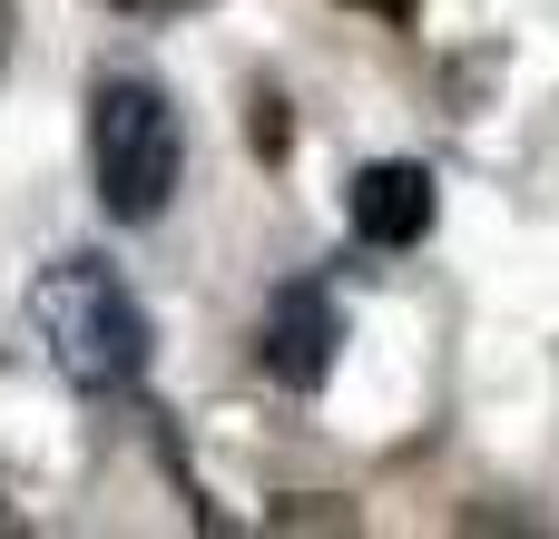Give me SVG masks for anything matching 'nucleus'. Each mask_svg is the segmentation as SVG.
Here are the masks:
<instances>
[{"label":"nucleus","mask_w":559,"mask_h":539,"mask_svg":"<svg viewBox=\"0 0 559 539\" xmlns=\"http://www.w3.org/2000/svg\"><path fill=\"white\" fill-rule=\"evenodd\" d=\"M29 324H39L49 363H59L79 393H128V383L147 373V354H157L147 304H138L128 275L98 265V255H59V265H39V275H29Z\"/></svg>","instance_id":"1"},{"label":"nucleus","mask_w":559,"mask_h":539,"mask_svg":"<svg viewBox=\"0 0 559 539\" xmlns=\"http://www.w3.org/2000/svg\"><path fill=\"white\" fill-rule=\"evenodd\" d=\"M88 167H98V206L118 226L167 216V196L187 177V118H177V98L157 79H138V69H108L88 88Z\"/></svg>","instance_id":"2"},{"label":"nucleus","mask_w":559,"mask_h":539,"mask_svg":"<svg viewBox=\"0 0 559 539\" xmlns=\"http://www.w3.org/2000/svg\"><path fill=\"white\" fill-rule=\"evenodd\" d=\"M432 206H442V187H432V167H413V157H373V167H354V187H344V216H354L364 245H423V236H432Z\"/></svg>","instance_id":"3"},{"label":"nucleus","mask_w":559,"mask_h":539,"mask_svg":"<svg viewBox=\"0 0 559 539\" xmlns=\"http://www.w3.org/2000/svg\"><path fill=\"white\" fill-rule=\"evenodd\" d=\"M334 344H344V314H334L324 285H285V295L265 304V373H275L285 393H314V383L334 373Z\"/></svg>","instance_id":"4"},{"label":"nucleus","mask_w":559,"mask_h":539,"mask_svg":"<svg viewBox=\"0 0 559 539\" xmlns=\"http://www.w3.org/2000/svg\"><path fill=\"white\" fill-rule=\"evenodd\" d=\"M108 10H128V20H187V10H206V0H108Z\"/></svg>","instance_id":"5"},{"label":"nucleus","mask_w":559,"mask_h":539,"mask_svg":"<svg viewBox=\"0 0 559 539\" xmlns=\"http://www.w3.org/2000/svg\"><path fill=\"white\" fill-rule=\"evenodd\" d=\"M354 10H373V20H413L423 0H354Z\"/></svg>","instance_id":"6"}]
</instances>
